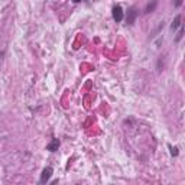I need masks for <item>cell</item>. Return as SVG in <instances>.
<instances>
[{
    "mask_svg": "<svg viewBox=\"0 0 185 185\" xmlns=\"http://www.w3.org/2000/svg\"><path fill=\"white\" fill-rule=\"evenodd\" d=\"M137 16H139V10H137L135 6L129 7V9H127V12H124V19H126V23L129 25V26L135 25Z\"/></svg>",
    "mask_w": 185,
    "mask_h": 185,
    "instance_id": "cell-1",
    "label": "cell"
},
{
    "mask_svg": "<svg viewBox=\"0 0 185 185\" xmlns=\"http://www.w3.org/2000/svg\"><path fill=\"white\" fill-rule=\"evenodd\" d=\"M113 19H114V22H117V23H120L121 20L124 19V10L121 6H114L113 7Z\"/></svg>",
    "mask_w": 185,
    "mask_h": 185,
    "instance_id": "cell-2",
    "label": "cell"
},
{
    "mask_svg": "<svg viewBox=\"0 0 185 185\" xmlns=\"http://www.w3.org/2000/svg\"><path fill=\"white\" fill-rule=\"evenodd\" d=\"M52 174H54L52 166H46V168L42 171V174H40L39 182L40 184H46V182H49V179H51V177H52Z\"/></svg>",
    "mask_w": 185,
    "mask_h": 185,
    "instance_id": "cell-3",
    "label": "cell"
},
{
    "mask_svg": "<svg viewBox=\"0 0 185 185\" xmlns=\"http://www.w3.org/2000/svg\"><path fill=\"white\" fill-rule=\"evenodd\" d=\"M158 4H159V0H149V1L146 3L143 13H145V15H149V13L155 12V10H156V7H158Z\"/></svg>",
    "mask_w": 185,
    "mask_h": 185,
    "instance_id": "cell-4",
    "label": "cell"
},
{
    "mask_svg": "<svg viewBox=\"0 0 185 185\" xmlns=\"http://www.w3.org/2000/svg\"><path fill=\"white\" fill-rule=\"evenodd\" d=\"M182 25V16L181 15H177V16L174 17V20H172V23H171V31H177L178 28Z\"/></svg>",
    "mask_w": 185,
    "mask_h": 185,
    "instance_id": "cell-5",
    "label": "cell"
},
{
    "mask_svg": "<svg viewBox=\"0 0 185 185\" xmlns=\"http://www.w3.org/2000/svg\"><path fill=\"white\" fill-rule=\"evenodd\" d=\"M58 149H59V140L58 139H52L46 145V151H49V152H56Z\"/></svg>",
    "mask_w": 185,
    "mask_h": 185,
    "instance_id": "cell-6",
    "label": "cell"
},
{
    "mask_svg": "<svg viewBox=\"0 0 185 185\" xmlns=\"http://www.w3.org/2000/svg\"><path fill=\"white\" fill-rule=\"evenodd\" d=\"M182 38H184V25H181V26H179V28H178V33H177V36H175V42H179V40L182 39Z\"/></svg>",
    "mask_w": 185,
    "mask_h": 185,
    "instance_id": "cell-7",
    "label": "cell"
},
{
    "mask_svg": "<svg viewBox=\"0 0 185 185\" xmlns=\"http://www.w3.org/2000/svg\"><path fill=\"white\" fill-rule=\"evenodd\" d=\"M169 151H171V155H172V156H178V155H179V149H178L177 146L169 145Z\"/></svg>",
    "mask_w": 185,
    "mask_h": 185,
    "instance_id": "cell-8",
    "label": "cell"
},
{
    "mask_svg": "<svg viewBox=\"0 0 185 185\" xmlns=\"http://www.w3.org/2000/svg\"><path fill=\"white\" fill-rule=\"evenodd\" d=\"M182 3H184V0H174V6L177 9H179L182 6Z\"/></svg>",
    "mask_w": 185,
    "mask_h": 185,
    "instance_id": "cell-9",
    "label": "cell"
},
{
    "mask_svg": "<svg viewBox=\"0 0 185 185\" xmlns=\"http://www.w3.org/2000/svg\"><path fill=\"white\" fill-rule=\"evenodd\" d=\"M81 0H73V3H80Z\"/></svg>",
    "mask_w": 185,
    "mask_h": 185,
    "instance_id": "cell-10",
    "label": "cell"
}]
</instances>
